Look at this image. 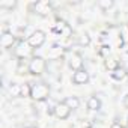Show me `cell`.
<instances>
[{
	"label": "cell",
	"mask_w": 128,
	"mask_h": 128,
	"mask_svg": "<svg viewBox=\"0 0 128 128\" xmlns=\"http://www.w3.org/2000/svg\"><path fill=\"white\" fill-rule=\"evenodd\" d=\"M29 128H35V126H29Z\"/></svg>",
	"instance_id": "24"
},
{
	"label": "cell",
	"mask_w": 128,
	"mask_h": 128,
	"mask_svg": "<svg viewBox=\"0 0 128 128\" xmlns=\"http://www.w3.org/2000/svg\"><path fill=\"white\" fill-rule=\"evenodd\" d=\"M9 95L17 98V96H21V84H17V83H12L9 86Z\"/></svg>",
	"instance_id": "16"
},
{
	"label": "cell",
	"mask_w": 128,
	"mask_h": 128,
	"mask_svg": "<svg viewBox=\"0 0 128 128\" xmlns=\"http://www.w3.org/2000/svg\"><path fill=\"white\" fill-rule=\"evenodd\" d=\"M71 112H72V110L65 104V101H60V102H57V104L53 107V113H54V116H56L57 119H60V120L68 119L70 114H71Z\"/></svg>",
	"instance_id": "5"
},
{
	"label": "cell",
	"mask_w": 128,
	"mask_h": 128,
	"mask_svg": "<svg viewBox=\"0 0 128 128\" xmlns=\"http://www.w3.org/2000/svg\"><path fill=\"white\" fill-rule=\"evenodd\" d=\"M15 6H17V0H2V2H0V8L2 9L12 11Z\"/></svg>",
	"instance_id": "17"
},
{
	"label": "cell",
	"mask_w": 128,
	"mask_h": 128,
	"mask_svg": "<svg viewBox=\"0 0 128 128\" xmlns=\"http://www.w3.org/2000/svg\"><path fill=\"white\" fill-rule=\"evenodd\" d=\"M62 53H63V48L59 47V45H54V47L48 51V59H60Z\"/></svg>",
	"instance_id": "15"
},
{
	"label": "cell",
	"mask_w": 128,
	"mask_h": 128,
	"mask_svg": "<svg viewBox=\"0 0 128 128\" xmlns=\"http://www.w3.org/2000/svg\"><path fill=\"white\" fill-rule=\"evenodd\" d=\"M126 120H128V119H126Z\"/></svg>",
	"instance_id": "25"
},
{
	"label": "cell",
	"mask_w": 128,
	"mask_h": 128,
	"mask_svg": "<svg viewBox=\"0 0 128 128\" xmlns=\"http://www.w3.org/2000/svg\"><path fill=\"white\" fill-rule=\"evenodd\" d=\"M47 70V60L41 56H33L29 60V74L32 76H42Z\"/></svg>",
	"instance_id": "2"
},
{
	"label": "cell",
	"mask_w": 128,
	"mask_h": 128,
	"mask_svg": "<svg viewBox=\"0 0 128 128\" xmlns=\"http://www.w3.org/2000/svg\"><path fill=\"white\" fill-rule=\"evenodd\" d=\"M15 72L18 76H24V74H29V63H24V60H20L18 65L15 68Z\"/></svg>",
	"instance_id": "14"
},
{
	"label": "cell",
	"mask_w": 128,
	"mask_h": 128,
	"mask_svg": "<svg viewBox=\"0 0 128 128\" xmlns=\"http://www.w3.org/2000/svg\"><path fill=\"white\" fill-rule=\"evenodd\" d=\"M45 41H47V35L42 32V30H35V32H32L29 36H27V42H29V45L35 50V48H41L44 44H45Z\"/></svg>",
	"instance_id": "4"
},
{
	"label": "cell",
	"mask_w": 128,
	"mask_h": 128,
	"mask_svg": "<svg viewBox=\"0 0 128 128\" xmlns=\"http://www.w3.org/2000/svg\"><path fill=\"white\" fill-rule=\"evenodd\" d=\"M68 65L74 72L78 71V70H83V56L80 53H72L68 57Z\"/></svg>",
	"instance_id": "6"
},
{
	"label": "cell",
	"mask_w": 128,
	"mask_h": 128,
	"mask_svg": "<svg viewBox=\"0 0 128 128\" xmlns=\"http://www.w3.org/2000/svg\"><path fill=\"white\" fill-rule=\"evenodd\" d=\"M14 54H15V57H18L20 60H26L27 57H33V56H32V54H33V48L29 45L27 41H20V42L17 44L15 50H14Z\"/></svg>",
	"instance_id": "3"
},
{
	"label": "cell",
	"mask_w": 128,
	"mask_h": 128,
	"mask_svg": "<svg viewBox=\"0 0 128 128\" xmlns=\"http://www.w3.org/2000/svg\"><path fill=\"white\" fill-rule=\"evenodd\" d=\"M65 104L71 108V110H77L78 107H80V100H78V96H68V98H65Z\"/></svg>",
	"instance_id": "13"
},
{
	"label": "cell",
	"mask_w": 128,
	"mask_h": 128,
	"mask_svg": "<svg viewBox=\"0 0 128 128\" xmlns=\"http://www.w3.org/2000/svg\"><path fill=\"white\" fill-rule=\"evenodd\" d=\"M83 128H92L90 125H83Z\"/></svg>",
	"instance_id": "23"
},
{
	"label": "cell",
	"mask_w": 128,
	"mask_h": 128,
	"mask_svg": "<svg viewBox=\"0 0 128 128\" xmlns=\"http://www.w3.org/2000/svg\"><path fill=\"white\" fill-rule=\"evenodd\" d=\"M110 128H125L122 124H119V122H113L112 125H110Z\"/></svg>",
	"instance_id": "22"
},
{
	"label": "cell",
	"mask_w": 128,
	"mask_h": 128,
	"mask_svg": "<svg viewBox=\"0 0 128 128\" xmlns=\"http://www.w3.org/2000/svg\"><path fill=\"white\" fill-rule=\"evenodd\" d=\"M89 82V72L83 68V70H78L72 74V83L80 86V84H86Z\"/></svg>",
	"instance_id": "8"
},
{
	"label": "cell",
	"mask_w": 128,
	"mask_h": 128,
	"mask_svg": "<svg viewBox=\"0 0 128 128\" xmlns=\"http://www.w3.org/2000/svg\"><path fill=\"white\" fill-rule=\"evenodd\" d=\"M104 66L112 72V71H114V70L119 68V62H118V59H114V57H107V59L104 60Z\"/></svg>",
	"instance_id": "12"
},
{
	"label": "cell",
	"mask_w": 128,
	"mask_h": 128,
	"mask_svg": "<svg viewBox=\"0 0 128 128\" xmlns=\"http://www.w3.org/2000/svg\"><path fill=\"white\" fill-rule=\"evenodd\" d=\"M33 9L39 15H47L48 12H51V3L47 2V0H41V2L33 3Z\"/></svg>",
	"instance_id": "9"
},
{
	"label": "cell",
	"mask_w": 128,
	"mask_h": 128,
	"mask_svg": "<svg viewBox=\"0 0 128 128\" xmlns=\"http://www.w3.org/2000/svg\"><path fill=\"white\" fill-rule=\"evenodd\" d=\"M88 108L90 112H98L101 108V100L96 96V95H92L89 100H88Z\"/></svg>",
	"instance_id": "10"
},
{
	"label": "cell",
	"mask_w": 128,
	"mask_h": 128,
	"mask_svg": "<svg viewBox=\"0 0 128 128\" xmlns=\"http://www.w3.org/2000/svg\"><path fill=\"white\" fill-rule=\"evenodd\" d=\"M30 94H32V84H29V83L21 84V96L27 98V96H30Z\"/></svg>",
	"instance_id": "19"
},
{
	"label": "cell",
	"mask_w": 128,
	"mask_h": 128,
	"mask_svg": "<svg viewBox=\"0 0 128 128\" xmlns=\"http://www.w3.org/2000/svg\"><path fill=\"white\" fill-rule=\"evenodd\" d=\"M126 70L125 68H122V66H119L118 70H114V71H112L110 72V76H112V78H114V80H118V82H120V80H124L125 77H126Z\"/></svg>",
	"instance_id": "11"
},
{
	"label": "cell",
	"mask_w": 128,
	"mask_h": 128,
	"mask_svg": "<svg viewBox=\"0 0 128 128\" xmlns=\"http://www.w3.org/2000/svg\"><path fill=\"white\" fill-rule=\"evenodd\" d=\"M17 42V38L15 35H12V32H3L2 33V38H0V45H2L5 50L8 48H12Z\"/></svg>",
	"instance_id": "7"
},
{
	"label": "cell",
	"mask_w": 128,
	"mask_h": 128,
	"mask_svg": "<svg viewBox=\"0 0 128 128\" xmlns=\"http://www.w3.org/2000/svg\"><path fill=\"white\" fill-rule=\"evenodd\" d=\"M78 44L83 45V47H88V45L90 44V36H89V33H83V35L80 36V39H78Z\"/></svg>",
	"instance_id": "20"
},
{
	"label": "cell",
	"mask_w": 128,
	"mask_h": 128,
	"mask_svg": "<svg viewBox=\"0 0 128 128\" xmlns=\"http://www.w3.org/2000/svg\"><path fill=\"white\" fill-rule=\"evenodd\" d=\"M98 6H100L102 11H108L110 8L114 6V2H113V0H100V2H98Z\"/></svg>",
	"instance_id": "18"
},
{
	"label": "cell",
	"mask_w": 128,
	"mask_h": 128,
	"mask_svg": "<svg viewBox=\"0 0 128 128\" xmlns=\"http://www.w3.org/2000/svg\"><path fill=\"white\" fill-rule=\"evenodd\" d=\"M110 53V47H107V45H104V47H101V50H100V54L101 56H106V59L108 57L107 54Z\"/></svg>",
	"instance_id": "21"
},
{
	"label": "cell",
	"mask_w": 128,
	"mask_h": 128,
	"mask_svg": "<svg viewBox=\"0 0 128 128\" xmlns=\"http://www.w3.org/2000/svg\"><path fill=\"white\" fill-rule=\"evenodd\" d=\"M48 96H50V86L47 83H42L41 82V83L32 84V94H30V98L32 100L42 102V101L48 100Z\"/></svg>",
	"instance_id": "1"
}]
</instances>
